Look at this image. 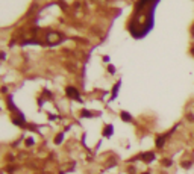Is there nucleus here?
<instances>
[{"instance_id": "obj_1", "label": "nucleus", "mask_w": 194, "mask_h": 174, "mask_svg": "<svg viewBox=\"0 0 194 174\" xmlns=\"http://www.w3.org/2000/svg\"><path fill=\"white\" fill-rule=\"evenodd\" d=\"M61 39H62V35H61L59 32H48L47 36H46V41H47L48 44H52V45L58 44Z\"/></svg>"}, {"instance_id": "obj_7", "label": "nucleus", "mask_w": 194, "mask_h": 174, "mask_svg": "<svg viewBox=\"0 0 194 174\" xmlns=\"http://www.w3.org/2000/svg\"><path fill=\"white\" fill-rule=\"evenodd\" d=\"M44 174H50V173H44Z\"/></svg>"}, {"instance_id": "obj_3", "label": "nucleus", "mask_w": 194, "mask_h": 174, "mask_svg": "<svg viewBox=\"0 0 194 174\" xmlns=\"http://www.w3.org/2000/svg\"><path fill=\"white\" fill-rule=\"evenodd\" d=\"M165 138H167V135L159 136V138L156 139V145H158V147H162V145H164V139H165Z\"/></svg>"}, {"instance_id": "obj_4", "label": "nucleus", "mask_w": 194, "mask_h": 174, "mask_svg": "<svg viewBox=\"0 0 194 174\" xmlns=\"http://www.w3.org/2000/svg\"><path fill=\"white\" fill-rule=\"evenodd\" d=\"M141 159H143V161H152V159H153V155H152V153L143 155V156H141Z\"/></svg>"}, {"instance_id": "obj_6", "label": "nucleus", "mask_w": 194, "mask_h": 174, "mask_svg": "<svg viewBox=\"0 0 194 174\" xmlns=\"http://www.w3.org/2000/svg\"><path fill=\"white\" fill-rule=\"evenodd\" d=\"M123 118H125V120H126V121H129V120H131V118H129V115H128V114H123Z\"/></svg>"}, {"instance_id": "obj_2", "label": "nucleus", "mask_w": 194, "mask_h": 174, "mask_svg": "<svg viewBox=\"0 0 194 174\" xmlns=\"http://www.w3.org/2000/svg\"><path fill=\"white\" fill-rule=\"evenodd\" d=\"M67 95L71 97V98H76V100H79V94H78V89H76V88L68 86V88H67Z\"/></svg>"}, {"instance_id": "obj_5", "label": "nucleus", "mask_w": 194, "mask_h": 174, "mask_svg": "<svg viewBox=\"0 0 194 174\" xmlns=\"http://www.w3.org/2000/svg\"><path fill=\"white\" fill-rule=\"evenodd\" d=\"M162 164H164L165 167H170V165H172V161H168V159H164V161H162Z\"/></svg>"}]
</instances>
